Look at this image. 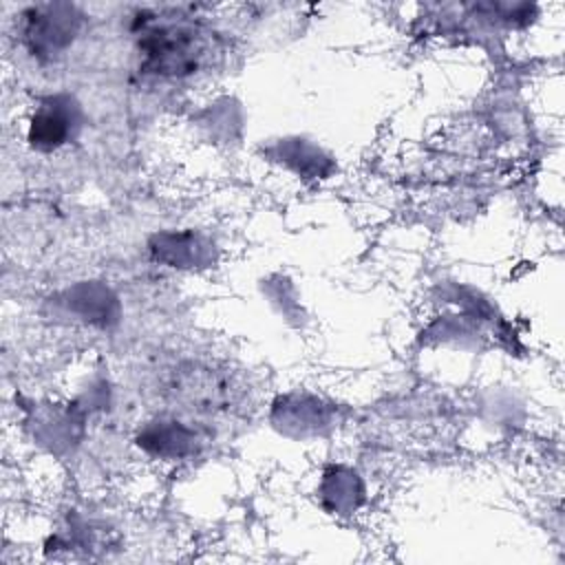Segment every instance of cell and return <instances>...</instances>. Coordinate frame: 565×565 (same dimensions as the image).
<instances>
[{"mask_svg":"<svg viewBox=\"0 0 565 565\" xmlns=\"http://www.w3.org/2000/svg\"><path fill=\"white\" fill-rule=\"evenodd\" d=\"M137 46L143 55V68L172 77L194 73L212 53L210 33L201 24L159 13L139 20Z\"/></svg>","mask_w":565,"mask_h":565,"instance_id":"cell-1","label":"cell"},{"mask_svg":"<svg viewBox=\"0 0 565 565\" xmlns=\"http://www.w3.org/2000/svg\"><path fill=\"white\" fill-rule=\"evenodd\" d=\"M66 135V121L64 117L53 108H46L42 110L35 119H33V132H31V139H35L38 143H49V146H55L64 139Z\"/></svg>","mask_w":565,"mask_h":565,"instance_id":"cell-2","label":"cell"}]
</instances>
